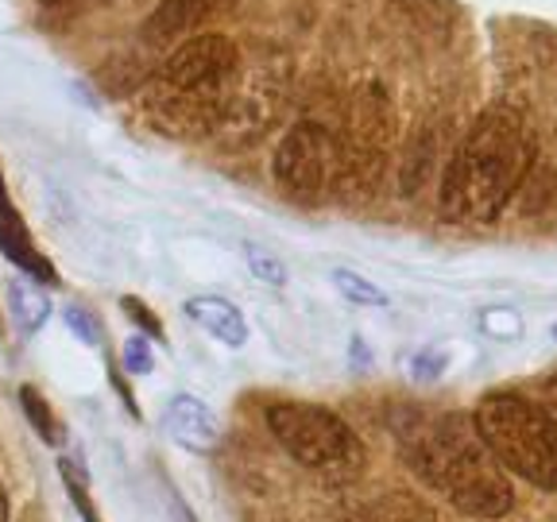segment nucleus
I'll list each match as a JSON object with an SVG mask.
<instances>
[{
  "label": "nucleus",
  "instance_id": "nucleus-1",
  "mask_svg": "<svg viewBox=\"0 0 557 522\" xmlns=\"http://www.w3.org/2000/svg\"><path fill=\"white\" fill-rule=\"evenodd\" d=\"M534 163L531 128L515 113L511 104H492L480 113V121L453 151L449 166L442 174L437 209L453 225H484L496 221L515 198Z\"/></svg>",
  "mask_w": 557,
  "mask_h": 522
},
{
  "label": "nucleus",
  "instance_id": "nucleus-2",
  "mask_svg": "<svg viewBox=\"0 0 557 522\" xmlns=\"http://www.w3.org/2000/svg\"><path fill=\"white\" fill-rule=\"evenodd\" d=\"M410 464L469 519L496 522L515 507L507 469L484 445L476 422L465 414L437 418L434 430L410 449Z\"/></svg>",
  "mask_w": 557,
  "mask_h": 522
},
{
  "label": "nucleus",
  "instance_id": "nucleus-3",
  "mask_svg": "<svg viewBox=\"0 0 557 522\" xmlns=\"http://www.w3.org/2000/svg\"><path fill=\"white\" fill-rule=\"evenodd\" d=\"M480 437L507 472L557 492V422L519 391H487L472 410Z\"/></svg>",
  "mask_w": 557,
  "mask_h": 522
},
{
  "label": "nucleus",
  "instance_id": "nucleus-4",
  "mask_svg": "<svg viewBox=\"0 0 557 522\" xmlns=\"http://www.w3.org/2000/svg\"><path fill=\"white\" fill-rule=\"evenodd\" d=\"M268 426L302 469L330 480H352L364 469V445L333 410L313 402H271Z\"/></svg>",
  "mask_w": 557,
  "mask_h": 522
},
{
  "label": "nucleus",
  "instance_id": "nucleus-5",
  "mask_svg": "<svg viewBox=\"0 0 557 522\" xmlns=\"http://www.w3.org/2000/svg\"><path fill=\"white\" fill-rule=\"evenodd\" d=\"M275 183L287 198L302 206H318L337 190L345 166V144L325 124L302 121L287 132V139L275 151Z\"/></svg>",
  "mask_w": 557,
  "mask_h": 522
},
{
  "label": "nucleus",
  "instance_id": "nucleus-6",
  "mask_svg": "<svg viewBox=\"0 0 557 522\" xmlns=\"http://www.w3.org/2000/svg\"><path fill=\"white\" fill-rule=\"evenodd\" d=\"M352 121H348V148H345V166L348 171L380 174V163L387 156V144L395 136V109L392 97L380 86H364L352 101Z\"/></svg>",
  "mask_w": 557,
  "mask_h": 522
},
{
  "label": "nucleus",
  "instance_id": "nucleus-7",
  "mask_svg": "<svg viewBox=\"0 0 557 522\" xmlns=\"http://www.w3.org/2000/svg\"><path fill=\"white\" fill-rule=\"evenodd\" d=\"M163 426H166V437H171L178 449L186 452H213L221 445V422L218 414L198 399V395H171L163 410Z\"/></svg>",
  "mask_w": 557,
  "mask_h": 522
},
{
  "label": "nucleus",
  "instance_id": "nucleus-8",
  "mask_svg": "<svg viewBox=\"0 0 557 522\" xmlns=\"http://www.w3.org/2000/svg\"><path fill=\"white\" fill-rule=\"evenodd\" d=\"M233 0H163L144 24V39L148 44H171V39H190L194 27H206L209 20H218Z\"/></svg>",
  "mask_w": 557,
  "mask_h": 522
},
{
  "label": "nucleus",
  "instance_id": "nucleus-9",
  "mask_svg": "<svg viewBox=\"0 0 557 522\" xmlns=\"http://www.w3.org/2000/svg\"><path fill=\"white\" fill-rule=\"evenodd\" d=\"M186 318L194 325L209 333L213 340H221L225 348H244L248 345V322H244L240 306H233L228 298L221 295H194L186 298Z\"/></svg>",
  "mask_w": 557,
  "mask_h": 522
},
{
  "label": "nucleus",
  "instance_id": "nucleus-10",
  "mask_svg": "<svg viewBox=\"0 0 557 522\" xmlns=\"http://www.w3.org/2000/svg\"><path fill=\"white\" fill-rule=\"evenodd\" d=\"M4 295H9V313L20 333L32 337V333L44 330V322L51 318V302H47V295L35 287L32 278H9Z\"/></svg>",
  "mask_w": 557,
  "mask_h": 522
},
{
  "label": "nucleus",
  "instance_id": "nucleus-11",
  "mask_svg": "<svg viewBox=\"0 0 557 522\" xmlns=\"http://www.w3.org/2000/svg\"><path fill=\"white\" fill-rule=\"evenodd\" d=\"M330 283L341 290V298H348L352 306H372V310H383V306H387V290L375 287L372 278L360 275V271H352V268H333Z\"/></svg>",
  "mask_w": 557,
  "mask_h": 522
},
{
  "label": "nucleus",
  "instance_id": "nucleus-12",
  "mask_svg": "<svg viewBox=\"0 0 557 522\" xmlns=\"http://www.w3.org/2000/svg\"><path fill=\"white\" fill-rule=\"evenodd\" d=\"M244 263H248V271H252L260 283H268V287H283V283H287V263L278 260L271 248H263V244H244Z\"/></svg>",
  "mask_w": 557,
  "mask_h": 522
},
{
  "label": "nucleus",
  "instance_id": "nucleus-13",
  "mask_svg": "<svg viewBox=\"0 0 557 522\" xmlns=\"http://www.w3.org/2000/svg\"><path fill=\"white\" fill-rule=\"evenodd\" d=\"M20 402H24V414L32 418L35 422V430H39V437H44V442H59V434H54V414H51V407H47L44 402V395L39 391H32V387H20Z\"/></svg>",
  "mask_w": 557,
  "mask_h": 522
},
{
  "label": "nucleus",
  "instance_id": "nucleus-14",
  "mask_svg": "<svg viewBox=\"0 0 557 522\" xmlns=\"http://www.w3.org/2000/svg\"><path fill=\"white\" fill-rule=\"evenodd\" d=\"M62 322H66V330L74 333L86 348L101 345V325H97L94 313H86L82 306H62Z\"/></svg>",
  "mask_w": 557,
  "mask_h": 522
},
{
  "label": "nucleus",
  "instance_id": "nucleus-15",
  "mask_svg": "<svg viewBox=\"0 0 557 522\" xmlns=\"http://www.w3.org/2000/svg\"><path fill=\"white\" fill-rule=\"evenodd\" d=\"M124 368L132 375H148L151 372V348L144 337H128L124 340Z\"/></svg>",
  "mask_w": 557,
  "mask_h": 522
},
{
  "label": "nucleus",
  "instance_id": "nucleus-16",
  "mask_svg": "<svg viewBox=\"0 0 557 522\" xmlns=\"http://www.w3.org/2000/svg\"><path fill=\"white\" fill-rule=\"evenodd\" d=\"M124 313H128V318H132V322H136L139 325V330H148L151 333V337H163V322H159V318H156V313H148V310H144V302H139V298H124Z\"/></svg>",
  "mask_w": 557,
  "mask_h": 522
},
{
  "label": "nucleus",
  "instance_id": "nucleus-17",
  "mask_svg": "<svg viewBox=\"0 0 557 522\" xmlns=\"http://www.w3.org/2000/svg\"><path fill=\"white\" fill-rule=\"evenodd\" d=\"M542 407H546V410H549V418L557 422V375L546 383V391H542Z\"/></svg>",
  "mask_w": 557,
  "mask_h": 522
},
{
  "label": "nucleus",
  "instance_id": "nucleus-18",
  "mask_svg": "<svg viewBox=\"0 0 557 522\" xmlns=\"http://www.w3.org/2000/svg\"><path fill=\"white\" fill-rule=\"evenodd\" d=\"M0 209H4V221H9V225H16V217H12V206H9V194H4V183H0Z\"/></svg>",
  "mask_w": 557,
  "mask_h": 522
},
{
  "label": "nucleus",
  "instance_id": "nucleus-19",
  "mask_svg": "<svg viewBox=\"0 0 557 522\" xmlns=\"http://www.w3.org/2000/svg\"><path fill=\"white\" fill-rule=\"evenodd\" d=\"M0 522H9V496H4V484H0Z\"/></svg>",
  "mask_w": 557,
  "mask_h": 522
},
{
  "label": "nucleus",
  "instance_id": "nucleus-20",
  "mask_svg": "<svg viewBox=\"0 0 557 522\" xmlns=\"http://www.w3.org/2000/svg\"><path fill=\"white\" fill-rule=\"evenodd\" d=\"M44 4H78V0H44Z\"/></svg>",
  "mask_w": 557,
  "mask_h": 522
}]
</instances>
